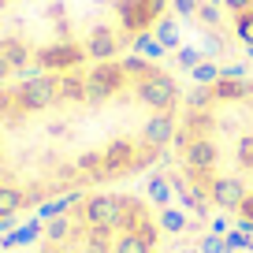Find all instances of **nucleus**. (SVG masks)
<instances>
[{
    "label": "nucleus",
    "mask_w": 253,
    "mask_h": 253,
    "mask_svg": "<svg viewBox=\"0 0 253 253\" xmlns=\"http://www.w3.org/2000/svg\"><path fill=\"white\" fill-rule=\"evenodd\" d=\"M198 19L205 26H220V8H216V4H201L198 8Z\"/></svg>",
    "instance_id": "bb28decb"
},
{
    "label": "nucleus",
    "mask_w": 253,
    "mask_h": 253,
    "mask_svg": "<svg viewBox=\"0 0 253 253\" xmlns=\"http://www.w3.org/2000/svg\"><path fill=\"white\" fill-rule=\"evenodd\" d=\"M101 164L108 168V171L130 168V164H134V145H130V142H112V145H108V153L101 157Z\"/></svg>",
    "instance_id": "9b49d317"
},
{
    "label": "nucleus",
    "mask_w": 253,
    "mask_h": 253,
    "mask_svg": "<svg viewBox=\"0 0 253 253\" xmlns=\"http://www.w3.org/2000/svg\"><path fill=\"white\" fill-rule=\"evenodd\" d=\"M119 82H123V71L101 60L86 79V101H104V97H112L119 89Z\"/></svg>",
    "instance_id": "20e7f679"
},
{
    "label": "nucleus",
    "mask_w": 253,
    "mask_h": 253,
    "mask_svg": "<svg viewBox=\"0 0 253 253\" xmlns=\"http://www.w3.org/2000/svg\"><path fill=\"white\" fill-rule=\"evenodd\" d=\"M246 93H250V82H242V79H220L212 86V97H220V101H238Z\"/></svg>",
    "instance_id": "ddd939ff"
},
{
    "label": "nucleus",
    "mask_w": 253,
    "mask_h": 253,
    "mask_svg": "<svg viewBox=\"0 0 253 253\" xmlns=\"http://www.w3.org/2000/svg\"><path fill=\"white\" fill-rule=\"evenodd\" d=\"M0 182H4V168H0Z\"/></svg>",
    "instance_id": "4c0bfd02"
},
{
    "label": "nucleus",
    "mask_w": 253,
    "mask_h": 253,
    "mask_svg": "<svg viewBox=\"0 0 253 253\" xmlns=\"http://www.w3.org/2000/svg\"><path fill=\"white\" fill-rule=\"evenodd\" d=\"M145 190H149V201H153V205L168 209V201H171V190H175V186H171V179H164V175H153Z\"/></svg>",
    "instance_id": "2eb2a0df"
},
{
    "label": "nucleus",
    "mask_w": 253,
    "mask_h": 253,
    "mask_svg": "<svg viewBox=\"0 0 253 253\" xmlns=\"http://www.w3.org/2000/svg\"><path fill=\"white\" fill-rule=\"evenodd\" d=\"M0 60L8 63V67H23L26 63V48L19 45V41H4V45H0Z\"/></svg>",
    "instance_id": "a211bd4d"
},
{
    "label": "nucleus",
    "mask_w": 253,
    "mask_h": 253,
    "mask_svg": "<svg viewBox=\"0 0 253 253\" xmlns=\"http://www.w3.org/2000/svg\"><path fill=\"white\" fill-rule=\"evenodd\" d=\"M82 253H112L108 250V231L93 227V231H89V238H86V246H82Z\"/></svg>",
    "instance_id": "aec40b11"
},
{
    "label": "nucleus",
    "mask_w": 253,
    "mask_h": 253,
    "mask_svg": "<svg viewBox=\"0 0 253 253\" xmlns=\"http://www.w3.org/2000/svg\"><path fill=\"white\" fill-rule=\"evenodd\" d=\"M179 63H182V67H186V71H194V67H198V63H201V56L194 52V48H179Z\"/></svg>",
    "instance_id": "c85d7f7f"
},
{
    "label": "nucleus",
    "mask_w": 253,
    "mask_h": 253,
    "mask_svg": "<svg viewBox=\"0 0 253 253\" xmlns=\"http://www.w3.org/2000/svg\"><path fill=\"white\" fill-rule=\"evenodd\" d=\"M182 160H186L190 171H209V168L216 164V145L209 142V138H190V142L182 145Z\"/></svg>",
    "instance_id": "39448f33"
},
{
    "label": "nucleus",
    "mask_w": 253,
    "mask_h": 253,
    "mask_svg": "<svg viewBox=\"0 0 253 253\" xmlns=\"http://www.w3.org/2000/svg\"><path fill=\"white\" fill-rule=\"evenodd\" d=\"M160 227L168 231V235H182L186 231V212H179V209H160Z\"/></svg>",
    "instance_id": "dca6fc26"
},
{
    "label": "nucleus",
    "mask_w": 253,
    "mask_h": 253,
    "mask_svg": "<svg viewBox=\"0 0 253 253\" xmlns=\"http://www.w3.org/2000/svg\"><path fill=\"white\" fill-rule=\"evenodd\" d=\"M0 4H4V0H0Z\"/></svg>",
    "instance_id": "a19ab883"
},
{
    "label": "nucleus",
    "mask_w": 253,
    "mask_h": 253,
    "mask_svg": "<svg viewBox=\"0 0 253 253\" xmlns=\"http://www.w3.org/2000/svg\"><path fill=\"white\" fill-rule=\"evenodd\" d=\"M182 253H201V250H198V246H186V250H182Z\"/></svg>",
    "instance_id": "c9c22d12"
},
{
    "label": "nucleus",
    "mask_w": 253,
    "mask_h": 253,
    "mask_svg": "<svg viewBox=\"0 0 253 253\" xmlns=\"http://www.w3.org/2000/svg\"><path fill=\"white\" fill-rule=\"evenodd\" d=\"M23 201H26V194L19 186H4V182H0V220L15 216L19 209H23Z\"/></svg>",
    "instance_id": "f8f14e48"
},
{
    "label": "nucleus",
    "mask_w": 253,
    "mask_h": 253,
    "mask_svg": "<svg viewBox=\"0 0 253 253\" xmlns=\"http://www.w3.org/2000/svg\"><path fill=\"white\" fill-rule=\"evenodd\" d=\"M171 134H175V119L168 116V112H157V116L145 123V130H142V138H145V145H149V149L168 145V142H171Z\"/></svg>",
    "instance_id": "0eeeda50"
},
{
    "label": "nucleus",
    "mask_w": 253,
    "mask_h": 253,
    "mask_svg": "<svg viewBox=\"0 0 253 253\" xmlns=\"http://www.w3.org/2000/svg\"><path fill=\"white\" fill-rule=\"evenodd\" d=\"M86 52L93 56V60H108V56H116V34H112L108 26H97V30L89 34Z\"/></svg>",
    "instance_id": "9d476101"
},
{
    "label": "nucleus",
    "mask_w": 253,
    "mask_h": 253,
    "mask_svg": "<svg viewBox=\"0 0 253 253\" xmlns=\"http://www.w3.org/2000/svg\"><path fill=\"white\" fill-rule=\"evenodd\" d=\"M238 38H242L246 45H253V11H242V15H238Z\"/></svg>",
    "instance_id": "a878e982"
},
{
    "label": "nucleus",
    "mask_w": 253,
    "mask_h": 253,
    "mask_svg": "<svg viewBox=\"0 0 253 253\" xmlns=\"http://www.w3.org/2000/svg\"><path fill=\"white\" fill-rule=\"evenodd\" d=\"M250 238H253V235H246V231H238V227L227 231V235H223V242H227V253H231V250H250Z\"/></svg>",
    "instance_id": "b1692460"
},
{
    "label": "nucleus",
    "mask_w": 253,
    "mask_h": 253,
    "mask_svg": "<svg viewBox=\"0 0 253 253\" xmlns=\"http://www.w3.org/2000/svg\"><path fill=\"white\" fill-rule=\"evenodd\" d=\"M123 71H134V75H149V67H145V60H138V56H130V60L123 63Z\"/></svg>",
    "instance_id": "2f4dec72"
},
{
    "label": "nucleus",
    "mask_w": 253,
    "mask_h": 253,
    "mask_svg": "<svg viewBox=\"0 0 253 253\" xmlns=\"http://www.w3.org/2000/svg\"><path fill=\"white\" fill-rule=\"evenodd\" d=\"M138 97H142L153 112H171L175 82L168 79V75H160V71H149V75H142V82H138Z\"/></svg>",
    "instance_id": "f03ea898"
},
{
    "label": "nucleus",
    "mask_w": 253,
    "mask_h": 253,
    "mask_svg": "<svg viewBox=\"0 0 253 253\" xmlns=\"http://www.w3.org/2000/svg\"><path fill=\"white\" fill-rule=\"evenodd\" d=\"M227 220H223V216H220V220H212V235H227Z\"/></svg>",
    "instance_id": "72a5a7b5"
},
{
    "label": "nucleus",
    "mask_w": 253,
    "mask_h": 253,
    "mask_svg": "<svg viewBox=\"0 0 253 253\" xmlns=\"http://www.w3.org/2000/svg\"><path fill=\"white\" fill-rule=\"evenodd\" d=\"M242 216H246V220H253V198L242 201Z\"/></svg>",
    "instance_id": "f704fd0d"
},
{
    "label": "nucleus",
    "mask_w": 253,
    "mask_h": 253,
    "mask_svg": "<svg viewBox=\"0 0 253 253\" xmlns=\"http://www.w3.org/2000/svg\"><path fill=\"white\" fill-rule=\"evenodd\" d=\"M238 160H242L246 168H253V138H242V145H238Z\"/></svg>",
    "instance_id": "c756f323"
},
{
    "label": "nucleus",
    "mask_w": 253,
    "mask_h": 253,
    "mask_svg": "<svg viewBox=\"0 0 253 253\" xmlns=\"http://www.w3.org/2000/svg\"><path fill=\"white\" fill-rule=\"evenodd\" d=\"M86 223L89 227H104V231H116V227H138V212L134 205H126V198H112V194H97V198L86 201Z\"/></svg>",
    "instance_id": "f257e3e1"
},
{
    "label": "nucleus",
    "mask_w": 253,
    "mask_h": 253,
    "mask_svg": "<svg viewBox=\"0 0 253 253\" xmlns=\"http://www.w3.org/2000/svg\"><path fill=\"white\" fill-rule=\"evenodd\" d=\"M138 48H142L149 60H157V56H164V45L160 41H153V38H145V34H138Z\"/></svg>",
    "instance_id": "393cba45"
},
{
    "label": "nucleus",
    "mask_w": 253,
    "mask_h": 253,
    "mask_svg": "<svg viewBox=\"0 0 253 253\" xmlns=\"http://www.w3.org/2000/svg\"><path fill=\"white\" fill-rule=\"evenodd\" d=\"M4 253H15V250H4Z\"/></svg>",
    "instance_id": "ea45409f"
},
{
    "label": "nucleus",
    "mask_w": 253,
    "mask_h": 253,
    "mask_svg": "<svg viewBox=\"0 0 253 253\" xmlns=\"http://www.w3.org/2000/svg\"><path fill=\"white\" fill-rule=\"evenodd\" d=\"M223 4H227L231 11H238V15H242V11H250V4H253V0H223Z\"/></svg>",
    "instance_id": "473e14b6"
},
{
    "label": "nucleus",
    "mask_w": 253,
    "mask_h": 253,
    "mask_svg": "<svg viewBox=\"0 0 253 253\" xmlns=\"http://www.w3.org/2000/svg\"><path fill=\"white\" fill-rule=\"evenodd\" d=\"M63 101H86V79H60Z\"/></svg>",
    "instance_id": "6ab92c4d"
},
{
    "label": "nucleus",
    "mask_w": 253,
    "mask_h": 253,
    "mask_svg": "<svg viewBox=\"0 0 253 253\" xmlns=\"http://www.w3.org/2000/svg\"><path fill=\"white\" fill-rule=\"evenodd\" d=\"M119 15H123V23L130 26V30H142L153 19V11H149V0H123V4H119Z\"/></svg>",
    "instance_id": "1a4fd4ad"
},
{
    "label": "nucleus",
    "mask_w": 253,
    "mask_h": 253,
    "mask_svg": "<svg viewBox=\"0 0 253 253\" xmlns=\"http://www.w3.org/2000/svg\"><path fill=\"white\" fill-rule=\"evenodd\" d=\"M194 82H198V86H216V82H220V63H209V60H201L198 67H194Z\"/></svg>",
    "instance_id": "f3484780"
},
{
    "label": "nucleus",
    "mask_w": 253,
    "mask_h": 253,
    "mask_svg": "<svg viewBox=\"0 0 253 253\" xmlns=\"http://www.w3.org/2000/svg\"><path fill=\"white\" fill-rule=\"evenodd\" d=\"M198 0H175V11H179V15H198Z\"/></svg>",
    "instance_id": "7c9ffc66"
},
{
    "label": "nucleus",
    "mask_w": 253,
    "mask_h": 253,
    "mask_svg": "<svg viewBox=\"0 0 253 253\" xmlns=\"http://www.w3.org/2000/svg\"><path fill=\"white\" fill-rule=\"evenodd\" d=\"M209 198L216 201L220 209H242V201H246V186L238 179H212V190H209Z\"/></svg>",
    "instance_id": "423d86ee"
},
{
    "label": "nucleus",
    "mask_w": 253,
    "mask_h": 253,
    "mask_svg": "<svg viewBox=\"0 0 253 253\" xmlns=\"http://www.w3.org/2000/svg\"><path fill=\"white\" fill-rule=\"evenodd\" d=\"M79 60H82V48H75V45H52V48H41V52H38V63L52 67V71L75 67Z\"/></svg>",
    "instance_id": "6e6552de"
},
{
    "label": "nucleus",
    "mask_w": 253,
    "mask_h": 253,
    "mask_svg": "<svg viewBox=\"0 0 253 253\" xmlns=\"http://www.w3.org/2000/svg\"><path fill=\"white\" fill-rule=\"evenodd\" d=\"M4 71H8V63H4V60H0V79H4Z\"/></svg>",
    "instance_id": "e433bc0d"
},
{
    "label": "nucleus",
    "mask_w": 253,
    "mask_h": 253,
    "mask_svg": "<svg viewBox=\"0 0 253 253\" xmlns=\"http://www.w3.org/2000/svg\"><path fill=\"white\" fill-rule=\"evenodd\" d=\"M209 97H212V89H209V86H198L194 93H190V108H205Z\"/></svg>",
    "instance_id": "cd10ccee"
},
{
    "label": "nucleus",
    "mask_w": 253,
    "mask_h": 253,
    "mask_svg": "<svg viewBox=\"0 0 253 253\" xmlns=\"http://www.w3.org/2000/svg\"><path fill=\"white\" fill-rule=\"evenodd\" d=\"M67 235H71V220H67V216H56V220H48V231H45L48 242H63Z\"/></svg>",
    "instance_id": "412c9836"
},
{
    "label": "nucleus",
    "mask_w": 253,
    "mask_h": 253,
    "mask_svg": "<svg viewBox=\"0 0 253 253\" xmlns=\"http://www.w3.org/2000/svg\"><path fill=\"white\" fill-rule=\"evenodd\" d=\"M250 250H253V238H250Z\"/></svg>",
    "instance_id": "58836bf2"
},
{
    "label": "nucleus",
    "mask_w": 253,
    "mask_h": 253,
    "mask_svg": "<svg viewBox=\"0 0 253 253\" xmlns=\"http://www.w3.org/2000/svg\"><path fill=\"white\" fill-rule=\"evenodd\" d=\"M198 250L201 253H227V242H223V235H212V231H209V235L198 242Z\"/></svg>",
    "instance_id": "4be33fe9"
},
{
    "label": "nucleus",
    "mask_w": 253,
    "mask_h": 253,
    "mask_svg": "<svg viewBox=\"0 0 253 253\" xmlns=\"http://www.w3.org/2000/svg\"><path fill=\"white\" fill-rule=\"evenodd\" d=\"M112 253H153V246L145 242L138 231H126V235H119V238H116Z\"/></svg>",
    "instance_id": "4468645a"
},
{
    "label": "nucleus",
    "mask_w": 253,
    "mask_h": 253,
    "mask_svg": "<svg viewBox=\"0 0 253 253\" xmlns=\"http://www.w3.org/2000/svg\"><path fill=\"white\" fill-rule=\"evenodd\" d=\"M15 97H19V104H23L26 112H41V108H48L52 101H60V82L48 79V75H38V79L23 82Z\"/></svg>",
    "instance_id": "7ed1b4c3"
},
{
    "label": "nucleus",
    "mask_w": 253,
    "mask_h": 253,
    "mask_svg": "<svg viewBox=\"0 0 253 253\" xmlns=\"http://www.w3.org/2000/svg\"><path fill=\"white\" fill-rule=\"evenodd\" d=\"M157 41H160V45H179V34H175V23H171V19L157 23Z\"/></svg>",
    "instance_id": "5701e85b"
}]
</instances>
